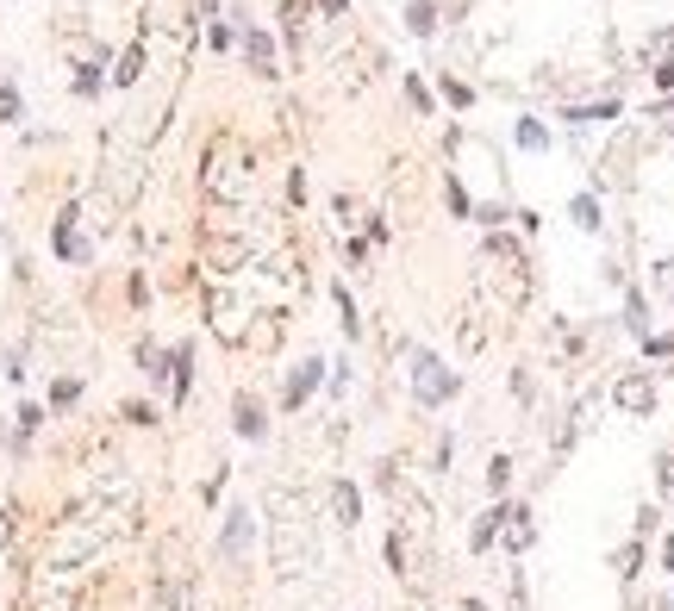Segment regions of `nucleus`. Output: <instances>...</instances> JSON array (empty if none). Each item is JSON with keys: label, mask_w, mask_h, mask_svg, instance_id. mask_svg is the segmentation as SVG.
<instances>
[{"label": "nucleus", "mask_w": 674, "mask_h": 611, "mask_svg": "<svg viewBox=\"0 0 674 611\" xmlns=\"http://www.w3.org/2000/svg\"><path fill=\"white\" fill-rule=\"evenodd\" d=\"M244 188H250V150L238 137H213V150H206V194L213 200H238Z\"/></svg>", "instance_id": "f257e3e1"}, {"label": "nucleus", "mask_w": 674, "mask_h": 611, "mask_svg": "<svg viewBox=\"0 0 674 611\" xmlns=\"http://www.w3.org/2000/svg\"><path fill=\"white\" fill-rule=\"evenodd\" d=\"M275 505L287 511V518H275V568L281 574H306L312 568V530H306V518H300V505L287 493H275Z\"/></svg>", "instance_id": "f03ea898"}, {"label": "nucleus", "mask_w": 674, "mask_h": 611, "mask_svg": "<svg viewBox=\"0 0 674 611\" xmlns=\"http://www.w3.org/2000/svg\"><path fill=\"white\" fill-rule=\"evenodd\" d=\"M612 399H618L625 412H637V418H650V412H656V380H650V374H625V380L612 387Z\"/></svg>", "instance_id": "7ed1b4c3"}, {"label": "nucleus", "mask_w": 674, "mask_h": 611, "mask_svg": "<svg viewBox=\"0 0 674 611\" xmlns=\"http://www.w3.org/2000/svg\"><path fill=\"white\" fill-rule=\"evenodd\" d=\"M531 537H538V530H531V511H519V505H500V543H506L512 555H525V549H531Z\"/></svg>", "instance_id": "20e7f679"}, {"label": "nucleus", "mask_w": 674, "mask_h": 611, "mask_svg": "<svg viewBox=\"0 0 674 611\" xmlns=\"http://www.w3.org/2000/svg\"><path fill=\"white\" fill-rule=\"evenodd\" d=\"M412 387H418V399H431V406H437V399H450V393H456V374H450V368H437V362H418Z\"/></svg>", "instance_id": "39448f33"}, {"label": "nucleus", "mask_w": 674, "mask_h": 611, "mask_svg": "<svg viewBox=\"0 0 674 611\" xmlns=\"http://www.w3.org/2000/svg\"><path fill=\"white\" fill-rule=\"evenodd\" d=\"M244 549H250V511H232V518H225V530H219V555H225V562H238Z\"/></svg>", "instance_id": "423d86ee"}, {"label": "nucleus", "mask_w": 674, "mask_h": 611, "mask_svg": "<svg viewBox=\"0 0 674 611\" xmlns=\"http://www.w3.org/2000/svg\"><path fill=\"white\" fill-rule=\"evenodd\" d=\"M319 368H325V362H300V368H293V380H287V406H300V399L319 387Z\"/></svg>", "instance_id": "0eeeda50"}, {"label": "nucleus", "mask_w": 674, "mask_h": 611, "mask_svg": "<svg viewBox=\"0 0 674 611\" xmlns=\"http://www.w3.org/2000/svg\"><path fill=\"white\" fill-rule=\"evenodd\" d=\"M331 511H337V524H356L363 505H356V487L350 481H331Z\"/></svg>", "instance_id": "6e6552de"}, {"label": "nucleus", "mask_w": 674, "mask_h": 611, "mask_svg": "<svg viewBox=\"0 0 674 611\" xmlns=\"http://www.w3.org/2000/svg\"><path fill=\"white\" fill-rule=\"evenodd\" d=\"M244 50H250V69H257V75H275V44L263 38V31H250Z\"/></svg>", "instance_id": "1a4fd4ad"}, {"label": "nucleus", "mask_w": 674, "mask_h": 611, "mask_svg": "<svg viewBox=\"0 0 674 611\" xmlns=\"http://www.w3.org/2000/svg\"><path fill=\"white\" fill-rule=\"evenodd\" d=\"M406 25H412L418 38H431V31H437V6H431V0H412V6H406Z\"/></svg>", "instance_id": "9d476101"}, {"label": "nucleus", "mask_w": 674, "mask_h": 611, "mask_svg": "<svg viewBox=\"0 0 674 611\" xmlns=\"http://www.w3.org/2000/svg\"><path fill=\"white\" fill-rule=\"evenodd\" d=\"M281 13H287V38H293V44H306V31H312V13H306L300 0H281Z\"/></svg>", "instance_id": "9b49d317"}, {"label": "nucleus", "mask_w": 674, "mask_h": 611, "mask_svg": "<svg viewBox=\"0 0 674 611\" xmlns=\"http://www.w3.org/2000/svg\"><path fill=\"white\" fill-rule=\"evenodd\" d=\"M57 249H63L69 262H75V256H88V244L75 238V213H63V225H57Z\"/></svg>", "instance_id": "f8f14e48"}, {"label": "nucleus", "mask_w": 674, "mask_h": 611, "mask_svg": "<svg viewBox=\"0 0 674 611\" xmlns=\"http://www.w3.org/2000/svg\"><path fill=\"white\" fill-rule=\"evenodd\" d=\"M206 262H213V268H219V275H225V268H238V262H244V244H238V238H232V244H225V238H219V244L206 249Z\"/></svg>", "instance_id": "ddd939ff"}, {"label": "nucleus", "mask_w": 674, "mask_h": 611, "mask_svg": "<svg viewBox=\"0 0 674 611\" xmlns=\"http://www.w3.org/2000/svg\"><path fill=\"white\" fill-rule=\"evenodd\" d=\"M137 75H144V50H137V44H132V50L119 57V69H113V82H119V88H132Z\"/></svg>", "instance_id": "4468645a"}, {"label": "nucleus", "mask_w": 674, "mask_h": 611, "mask_svg": "<svg viewBox=\"0 0 674 611\" xmlns=\"http://www.w3.org/2000/svg\"><path fill=\"white\" fill-rule=\"evenodd\" d=\"M238 431H244V437H263V412H257V399H238Z\"/></svg>", "instance_id": "2eb2a0df"}, {"label": "nucleus", "mask_w": 674, "mask_h": 611, "mask_svg": "<svg viewBox=\"0 0 674 611\" xmlns=\"http://www.w3.org/2000/svg\"><path fill=\"white\" fill-rule=\"evenodd\" d=\"M574 225H581V231H593V225H600V206H593L587 194H574Z\"/></svg>", "instance_id": "dca6fc26"}, {"label": "nucleus", "mask_w": 674, "mask_h": 611, "mask_svg": "<svg viewBox=\"0 0 674 611\" xmlns=\"http://www.w3.org/2000/svg\"><path fill=\"white\" fill-rule=\"evenodd\" d=\"M487 256H500L506 268H519V244L512 238H487Z\"/></svg>", "instance_id": "f3484780"}, {"label": "nucleus", "mask_w": 674, "mask_h": 611, "mask_svg": "<svg viewBox=\"0 0 674 611\" xmlns=\"http://www.w3.org/2000/svg\"><path fill=\"white\" fill-rule=\"evenodd\" d=\"M519 144H525V150H543V144H549V131H543L538 119H525V125H519Z\"/></svg>", "instance_id": "a211bd4d"}, {"label": "nucleus", "mask_w": 674, "mask_h": 611, "mask_svg": "<svg viewBox=\"0 0 674 611\" xmlns=\"http://www.w3.org/2000/svg\"><path fill=\"white\" fill-rule=\"evenodd\" d=\"M494 537H500V511H487V518H481V524H475V549H487V543H494Z\"/></svg>", "instance_id": "6ab92c4d"}, {"label": "nucleus", "mask_w": 674, "mask_h": 611, "mask_svg": "<svg viewBox=\"0 0 674 611\" xmlns=\"http://www.w3.org/2000/svg\"><path fill=\"white\" fill-rule=\"evenodd\" d=\"M650 57H656V63H674V31H656V38H650Z\"/></svg>", "instance_id": "aec40b11"}, {"label": "nucleus", "mask_w": 674, "mask_h": 611, "mask_svg": "<svg viewBox=\"0 0 674 611\" xmlns=\"http://www.w3.org/2000/svg\"><path fill=\"white\" fill-rule=\"evenodd\" d=\"M156 611H181V587H175V580H162V593H156Z\"/></svg>", "instance_id": "412c9836"}, {"label": "nucleus", "mask_w": 674, "mask_h": 611, "mask_svg": "<svg viewBox=\"0 0 674 611\" xmlns=\"http://www.w3.org/2000/svg\"><path fill=\"white\" fill-rule=\"evenodd\" d=\"M13 537H19V511H0V549H13Z\"/></svg>", "instance_id": "4be33fe9"}, {"label": "nucleus", "mask_w": 674, "mask_h": 611, "mask_svg": "<svg viewBox=\"0 0 674 611\" xmlns=\"http://www.w3.org/2000/svg\"><path fill=\"white\" fill-rule=\"evenodd\" d=\"M250 344H257V350H275V319H263V325L250 331Z\"/></svg>", "instance_id": "5701e85b"}, {"label": "nucleus", "mask_w": 674, "mask_h": 611, "mask_svg": "<svg viewBox=\"0 0 674 611\" xmlns=\"http://www.w3.org/2000/svg\"><path fill=\"white\" fill-rule=\"evenodd\" d=\"M656 287H662V300H674V262H656Z\"/></svg>", "instance_id": "b1692460"}, {"label": "nucleus", "mask_w": 674, "mask_h": 611, "mask_svg": "<svg viewBox=\"0 0 674 611\" xmlns=\"http://www.w3.org/2000/svg\"><path fill=\"white\" fill-rule=\"evenodd\" d=\"M406 100H412V107H418V113H425V107H431V94H425V82H418V75H412V82H406Z\"/></svg>", "instance_id": "393cba45"}, {"label": "nucleus", "mask_w": 674, "mask_h": 611, "mask_svg": "<svg viewBox=\"0 0 674 611\" xmlns=\"http://www.w3.org/2000/svg\"><path fill=\"white\" fill-rule=\"evenodd\" d=\"M637 562H643V549L631 543V549H618V574H637Z\"/></svg>", "instance_id": "a878e982"}, {"label": "nucleus", "mask_w": 674, "mask_h": 611, "mask_svg": "<svg viewBox=\"0 0 674 611\" xmlns=\"http://www.w3.org/2000/svg\"><path fill=\"white\" fill-rule=\"evenodd\" d=\"M0 119H19V94L13 88H0Z\"/></svg>", "instance_id": "bb28decb"}, {"label": "nucleus", "mask_w": 674, "mask_h": 611, "mask_svg": "<svg viewBox=\"0 0 674 611\" xmlns=\"http://www.w3.org/2000/svg\"><path fill=\"white\" fill-rule=\"evenodd\" d=\"M656 475H662V487H674V450H662V468Z\"/></svg>", "instance_id": "cd10ccee"}, {"label": "nucleus", "mask_w": 674, "mask_h": 611, "mask_svg": "<svg viewBox=\"0 0 674 611\" xmlns=\"http://www.w3.org/2000/svg\"><path fill=\"white\" fill-rule=\"evenodd\" d=\"M656 82H662V88H674V63H662V69H656Z\"/></svg>", "instance_id": "c85d7f7f"}, {"label": "nucleus", "mask_w": 674, "mask_h": 611, "mask_svg": "<svg viewBox=\"0 0 674 611\" xmlns=\"http://www.w3.org/2000/svg\"><path fill=\"white\" fill-rule=\"evenodd\" d=\"M662 562H669V568H674V537H669V543H662Z\"/></svg>", "instance_id": "c756f323"}]
</instances>
